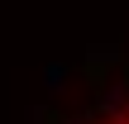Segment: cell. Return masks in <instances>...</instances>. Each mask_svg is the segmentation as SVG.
Returning a JSON list of instances; mask_svg holds the SVG:
<instances>
[{"label": "cell", "instance_id": "6da1fadb", "mask_svg": "<svg viewBox=\"0 0 129 124\" xmlns=\"http://www.w3.org/2000/svg\"><path fill=\"white\" fill-rule=\"evenodd\" d=\"M115 124H129V115H120V119H115Z\"/></svg>", "mask_w": 129, "mask_h": 124}]
</instances>
